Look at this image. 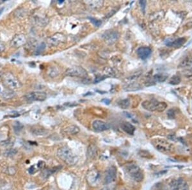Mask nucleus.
<instances>
[{
	"label": "nucleus",
	"instance_id": "1",
	"mask_svg": "<svg viewBox=\"0 0 192 190\" xmlns=\"http://www.w3.org/2000/svg\"><path fill=\"white\" fill-rule=\"evenodd\" d=\"M57 155L69 165H74L78 162V157L69 147H63L60 148L57 151Z\"/></svg>",
	"mask_w": 192,
	"mask_h": 190
},
{
	"label": "nucleus",
	"instance_id": "2",
	"mask_svg": "<svg viewBox=\"0 0 192 190\" xmlns=\"http://www.w3.org/2000/svg\"><path fill=\"white\" fill-rule=\"evenodd\" d=\"M143 108L149 112H162L167 107V104L165 102H159L156 100L145 101L142 103Z\"/></svg>",
	"mask_w": 192,
	"mask_h": 190
},
{
	"label": "nucleus",
	"instance_id": "3",
	"mask_svg": "<svg viewBox=\"0 0 192 190\" xmlns=\"http://www.w3.org/2000/svg\"><path fill=\"white\" fill-rule=\"evenodd\" d=\"M126 170L131 178L136 182H142L143 179V173L136 164L130 163L126 166Z\"/></svg>",
	"mask_w": 192,
	"mask_h": 190
},
{
	"label": "nucleus",
	"instance_id": "4",
	"mask_svg": "<svg viewBox=\"0 0 192 190\" xmlns=\"http://www.w3.org/2000/svg\"><path fill=\"white\" fill-rule=\"evenodd\" d=\"M153 146L156 148L157 150L162 153L167 154L170 153L173 149V145L167 140L162 138H156L152 140Z\"/></svg>",
	"mask_w": 192,
	"mask_h": 190
},
{
	"label": "nucleus",
	"instance_id": "5",
	"mask_svg": "<svg viewBox=\"0 0 192 190\" xmlns=\"http://www.w3.org/2000/svg\"><path fill=\"white\" fill-rule=\"evenodd\" d=\"M3 81L4 83L10 89L14 90L17 89L21 87V84L17 78H16L12 74L8 72L3 76Z\"/></svg>",
	"mask_w": 192,
	"mask_h": 190
},
{
	"label": "nucleus",
	"instance_id": "6",
	"mask_svg": "<svg viewBox=\"0 0 192 190\" xmlns=\"http://www.w3.org/2000/svg\"><path fill=\"white\" fill-rule=\"evenodd\" d=\"M65 75L70 77L86 78L88 76L87 71L81 66H74L67 69Z\"/></svg>",
	"mask_w": 192,
	"mask_h": 190
},
{
	"label": "nucleus",
	"instance_id": "7",
	"mask_svg": "<svg viewBox=\"0 0 192 190\" xmlns=\"http://www.w3.org/2000/svg\"><path fill=\"white\" fill-rule=\"evenodd\" d=\"M66 37L62 33H56L49 37L47 40L48 45L51 47H56L60 44L65 42Z\"/></svg>",
	"mask_w": 192,
	"mask_h": 190
},
{
	"label": "nucleus",
	"instance_id": "8",
	"mask_svg": "<svg viewBox=\"0 0 192 190\" xmlns=\"http://www.w3.org/2000/svg\"><path fill=\"white\" fill-rule=\"evenodd\" d=\"M170 186L172 190H189L188 183L181 178L172 180Z\"/></svg>",
	"mask_w": 192,
	"mask_h": 190
},
{
	"label": "nucleus",
	"instance_id": "9",
	"mask_svg": "<svg viewBox=\"0 0 192 190\" xmlns=\"http://www.w3.org/2000/svg\"><path fill=\"white\" fill-rule=\"evenodd\" d=\"M117 169L115 166H110L106 171L104 177V183L106 184H110L115 181L117 179Z\"/></svg>",
	"mask_w": 192,
	"mask_h": 190
},
{
	"label": "nucleus",
	"instance_id": "10",
	"mask_svg": "<svg viewBox=\"0 0 192 190\" xmlns=\"http://www.w3.org/2000/svg\"><path fill=\"white\" fill-rule=\"evenodd\" d=\"M47 95L42 92H33L25 96L26 99L29 101H44L46 99Z\"/></svg>",
	"mask_w": 192,
	"mask_h": 190
},
{
	"label": "nucleus",
	"instance_id": "11",
	"mask_svg": "<svg viewBox=\"0 0 192 190\" xmlns=\"http://www.w3.org/2000/svg\"><path fill=\"white\" fill-rule=\"evenodd\" d=\"M105 41L109 44H113L119 38V34L116 31H106L102 35Z\"/></svg>",
	"mask_w": 192,
	"mask_h": 190
},
{
	"label": "nucleus",
	"instance_id": "12",
	"mask_svg": "<svg viewBox=\"0 0 192 190\" xmlns=\"http://www.w3.org/2000/svg\"><path fill=\"white\" fill-rule=\"evenodd\" d=\"M26 42V37L22 34H17L11 40V46L14 47H19Z\"/></svg>",
	"mask_w": 192,
	"mask_h": 190
},
{
	"label": "nucleus",
	"instance_id": "13",
	"mask_svg": "<svg viewBox=\"0 0 192 190\" xmlns=\"http://www.w3.org/2000/svg\"><path fill=\"white\" fill-rule=\"evenodd\" d=\"M92 127L94 129V130L97 132L106 131L110 128V126L108 125V123L100 120H94V122L92 123Z\"/></svg>",
	"mask_w": 192,
	"mask_h": 190
},
{
	"label": "nucleus",
	"instance_id": "14",
	"mask_svg": "<svg viewBox=\"0 0 192 190\" xmlns=\"http://www.w3.org/2000/svg\"><path fill=\"white\" fill-rule=\"evenodd\" d=\"M137 55L142 60H146L151 55L152 49L149 47H140L137 49Z\"/></svg>",
	"mask_w": 192,
	"mask_h": 190
},
{
	"label": "nucleus",
	"instance_id": "15",
	"mask_svg": "<svg viewBox=\"0 0 192 190\" xmlns=\"http://www.w3.org/2000/svg\"><path fill=\"white\" fill-rule=\"evenodd\" d=\"M121 128L125 132L130 135H134V132L135 131V127L129 122H123L121 124Z\"/></svg>",
	"mask_w": 192,
	"mask_h": 190
},
{
	"label": "nucleus",
	"instance_id": "16",
	"mask_svg": "<svg viewBox=\"0 0 192 190\" xmlns=\"http://www.w3.org/2000/svg\"><path fill=\"white\" fill-rule=\"evenodd\" d=\"M98 154V148L94 145H90L87 148V157L90 159H94Z\"/></svg>",
	"mask_w": 192,
	"mask_h": 190
},
{
	"label": "nucleus",
	"instance_id": "17",
	"mask_svg": "<svg viewBox=\"0 0 192 190\" xmlns=\"http://www.w3.org/2000/svg\"><path fill=\"white\" fill-rule=\"evenodd\" d=\"M186 42V39L185 38H179L174 40L172 42H168L166 43V45L168 47H175V48H179L181 47L183 44Z\"/></svg>",
	"mask_w": 192,
	"mask_h": 190
},
{
	"label": "nucleus",
	"instance_id": "18",
	"mask_svg": "<svg viewBox=\"0 0 192 190\" xmlns=\"http://www.w3.org/2000/svg\"><path fill=\"white\" fill-rule=\"evenodd\" d=\"M31 132L36 136H45L48 134V131L42 128H34L31 129Z\"/></svg>",
	"mask_w": 192,
	"mask_h": 190
},
{
	"label": "nucleus",
	"instance_id": "19",
	"mask_svg": "<svg viewBox=\"0 0 192 190\" xmlns=\"http://www.w3.org/2000/svg\"><path fill=\"white\" fill-rule=\"evenodd\" d=\"M65 131L68 135H75L76 134H78L79 132V128L78 126L73 125L67 127V128H66V129H65Z\"/></svg>",
	"mask_w": 192,
	"mask_h": 190
},
{
	"label": "nucleus",
	"instance_id": "20",
	"mask_svg": "<svg viewBox=\"0 0 192 190\" xmlns=\"http://www.w3.org/2000/svg\"><path fill=\"white\" fill-rule=\"evenodd\" d=\"M168 78V76L163 73L156 74L153 77V80L155 82H158V83H162L166 80Z\"/></svg>",
	"mask_w": 192,
	"mask_h": 190
},
{
	"label": "nucleus",
	"instance_id": "21",
	"mask_svg": "<svg viewBox=\"0 0 192 190\" xmlns=\"http://www.w3.org/2000/svg\"><path fill=\"white\" fill-rule=\"evenodd\" d=\"M90 7L92 8H99L103 5V1H89L86 2Z\"/></svg>",
	"mask_w": 192,
	"mask_h": 190
},
{
	"label": "nucleus",
	"instance_id": "22",
	"mask_svg": "<svg viewBox=\"0 0 192 190\" xmlns=\"http://www.w3.org/2000/svg\"><path fill=\"white\" fill-rule=\"evenodd\" d=\"M140 86L138 84H136L135 83H129L127 85L126 87H124L125 90L126 91H134L140 89Z\"/></svg>",
	"mask_w": 192,
	"mask_h": 190
},
{
	"label": "nucleus",
	"instance_id": "23",
	"mask_svg": "<svg viewBox=\"0 0 192 190\" xmlns=\"http://www.w3.org/2000/svg\"><path fill=\"white\" fill-rule=\"evenodd\" d=\"M2 96L5 99H11L15 96V93L11 90H6L3 93Z\"/></svg>",
	"mask_w": 192,
	"mask_h": 190
},
{
	"label": "nucleus",
	"instance_id": "24",
	"mask_svg": "<svg viewBox=\"0 0 192 190\" xmlns=\"http://www.w3.org/2000/svg\"><path fill=\"white\" fill-rule=\"evenodd\" d=\"M13 128H14V132L16 134L18 135L19 133H20L21 131L23 129L24 126L22 125L21 122H19L18 121H15L14 123V125H13Z\"/></svg>",
	"mask_w": 192,
	"mask_h": 190
},
{
	"label": "nucleus",
	"instance_id": "25",
	"mask_svg": "<svg viewBox=\"0 0 192 190\" xmlns=\"http://www.w3.org/2000/svg\"><path fill=\"white\" fill-rule=\"evenodd\" d=\"M118 105L121 109H127L130 106V100L129 99H125L120 101Z\"/></svg>",
	"mask_w": 192,
	"mask_h": 190
},
{
	"label": "nucleus",
	"instance_id": "26",
	"mask_svg": "<svg viewBox=\"0 0 192 190\" xmlns=\"http://www.w3.org/2000/svg\"><path fill=\"white\" fill-rule=\"evenodd\" d=\"M59 74V71L58 70V69L55 67H49L47 71V74L51 78H54L56 77Z\"/></svg>",
	"mask_w": 192,
	"mask_h": 190
},
{
	"label": "nucleus",
	"instance_id": "27",
	"mask_svg": "<svg viewBox=\"0 0 192 190\" xmlns=\"http://www.w3.org/2000/svg\"><path fill=\"white\" fill-rule=\"evenodd\" d=\"M17 153V150L16 149V148H9V149L6 150L4 152L3 155L6 157H12L13 156H14Z\"/></svg>",
	"mask_w": 192,
	"mask_h": 190
},
{
	"label": "nucleus",
	"instance_id": "28",
	"mask_svg": "<svg viewBox=\"0 0 192 190\" xmlns=\"http://www.w3.org/2000/svg\"><path fill=\"white\" fill-rule=\"evenodd\" d=\"M181 81V79L180 76H179L178 75H174L170 78V80L169 81V83L172 85H177L180 83Z\"/></svg>",
	"mask_w": 192,
	"mask_h": 190
},
{
	"label": "nucleus",
	"instance_id": "29",
	"mask_svg": "<svg viewBox=\"0 0 192 190\" xmlns=\"http://www.w3.org/2000/svg\"><path fill=\"white\" fill-rule=\"evenodd\" d=\"M46 49V44H45V42H41L39 45H38L37 47V49H36V51H35V54L36 55H40V54L43 51Z\"/></svg>",
	"mask_w": 192,
	"mask_h": 190
},
{
	"label": "nucleus",
	"instance_id": "30",
	"mask_svg": "<svg viewBox=\"0 0 192 190\" xmlns=\"http://www.w3.org/2000/svg\"><path fill=\"white\" fill-rule=\"evenodd\" d=\"M183 75L189 80H192V68H189L183 72Z\"/></svg>",
	"mask_w": 192,
	"mask_h": 190
},
{
	"label": "nucleus",
	"instance_id": "31",
	"mask_svg": "<svg viewBox=\"0 0 192 190\" xmlns=\"http://www.w3.org/2000/svg\"><path fill=\"white\" fill-rule=\"evenodd\" d=\"M89 19L91 23L94 25V26L99 27L101 26V24H102V22L101 21H99L98 19H96L95 18H93V17H89Z\"/></svg>",
	"mask_w": 192,
	"mask_h": 190
},
{
	"label": "nucleus",
	"instance_id": "32",
	"mask_svg": "<svg viewBox=\"0 0 192 190\" xmlns=\"http://www.w3.org/2000/svg\"><path fill=\"white\" fill-rule=\"evenodd\" d=\"M167 116L170 119H174L175 117V112L174 109H170L167 112Z\"/></svg>",
	"mask_w": 192,
	"mask_h": 190
},
{
	"label": "nucleus",
	"instance_id": "33",
	"mask_svg": "<svg viewBox=\"0 0 192 190\" xmlns=\"http://www.w3.org/2000/svg\"><path fill=\"white\" fill-rule=\"evenodd\" d=\"M139 4L140 5L141 9H142V11L143 12V14L145 13V8H146V4H147V1L143 0V1H139Z\"/></svg>",
	"mask_w": 192,
	"mask_h": 190
},
{
	"label": "nucleus",
	"instance_id": "34",
	"mask_svg": "<svg viewBox=\"0 0 192 190\" xmlns=\"http://www.w3.org/2000/svg\"><path fill=\"white\" fill-rule=\"evenodd\" d=\"M101 190H115V188L113 186H106Z\"/></svg>",
	"mask_w": 192,
	"mask_h": 190
},
{
	"label": "nucleus",
	"instance_id": "35",
	"mask_svg": "<svg viewBox=\"0 0 192 190\" xmlns=\"http://www.w3.org/2000/svg\"><path fill=\"white\" fill-rule=\"evenodd\" d=\"M105 78H105V76H102V77H98V78H95V81H94V83H98V82L101 81H102V80H103L104 79H105Z\"/></svg>",
	"mask_w": 192,
	"mask_h": 190
},
{
	"label": "nucleus",
	"instance_id": "36",
	"mask_svg": "<svg viewBox=\"0 0 192 190\" xmlns=\"http://www.w3.org/2000/svg\"><path fill=\"white\" fill-rule=\"evenodd\" d=\"M101 101L102 103H104V104H107V105L110 104V100L108 99H102Z\"/></svg>",
	"mask_w": 192,
	"mask_h": 190
},
{
	"label": "nucleus",
	"instance_id": "37",
	"mask_svg": "<svg viewBox=\"0 0 192 190\" xmlns=\"http://www.w3.org/2000/svg\"><path fill=\"white\" fill-rule=\"evenodd\" d=\"M35 170L34 166H31L30 167V169H29V172H30V173H31V174H33L35 172V170Z\"/></svg>",
	"mask_w": 192,
	"mask_h": 190
},
{
	"label": "nucleus",
	"instance_id": "38",
	"mask_svg": "<svg viewBox=\"0 0 192 190\" xmlns=\"http://www.w3.org/2000/svg\"><path fill=\"white\" fill-rule=\"evenodd\" d=\"M3 10H4V8H0V15H1L2 13H3Z\"/></svg>",
	"mask_w": 192,
	"mask_h": 190
},
{
	"label": "nucleus",
	"instance_id": "39",
	"mask_svg": "<svg viewBox=\"0 0 192 190\" xmlns=\"http://www.w3.org/2000/svg\"><path fill=\"white\" fill-rule=\"evenodd\" d=\"M1 51H2V48H1V46H0V52H1Z\"/></svg>",
	"mask_w": 192,
	"mask_h": 190
},
{
	"label": "nucleus",
	"instance_id": "40",
	"mask_svg": "<svg viewBox=\"0 0 192 190\" xmlns=\"http://www.w3.org/2000/svg\"><path fill=\"white\" fill-rule=\"evenodd\" d=\"M1 88H0V92H1Z\"/></svg>",
	"mask_w": 192,
	"mask_h": 190
},
{
	"label": "nucleus",
	"instance_id": "41",
	"mask_svg": "<svg viewBox=\"0 0 192 190\" xmlns=\"http://www.w3.org/2000/svg\"><path fill=\"white\" fill-rule=\"evenodd\" d=\"M122 190H127V189H122Z\"/></svg>",
	"mask_w": 192,
	"mask_h": 190
}]
</instances>
